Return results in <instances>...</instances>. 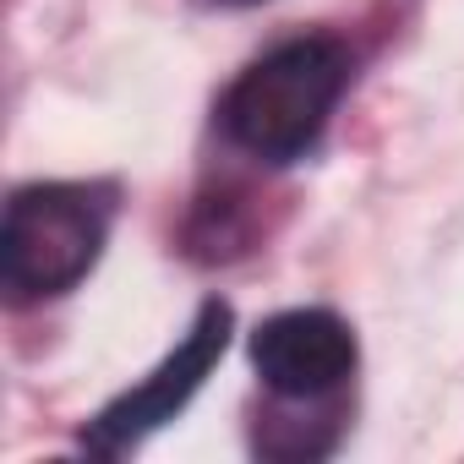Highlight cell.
Segmentation results:
<instances>
[{
  "label": "cell",
  "mask_w": 464,
  "mask_h": 464,
  "mask_svg": "<svg viewBox=\"0 0 464 464\" xmlns=\"http://www.w3.org/2000/svg\"><path fill=\"white\" fill-rule=\"evenodd\" d=\"M218 6H257V0H218Z\"/></svg>",
  "instance_id": "obj_5"
},
{
  "label": "cell",
  "mask_w": 464,
  "mask_h": 464,
  "mask_svg": "<svg viewBox=\"0 0 464 464\" xmlns=\"http://www.w3.org/2000/svg\"><path fill=\"white\" fill-rule=\"evenodd\" d=\"M252 366L279 399H323L355 372V334L334 312H279L252 334Z\"/></svg>",
  "instance_id": "obj_4"
},
{
  "label": "cell",
  "mask_w": 464,
  "mask_h": 464,
  "mask_svg": "<svg viewBox=\"0 0 464 464\" xmlns=\"http://www.w3.org/2000/svg\"><path fill=\"white\" fill-rule=\"evenodd\" d=\"M110 236V197L99 186H23L6 202L0 229V285L17 306L66 295L104 252Z\"/></svg>",
  "instance_id": "obj_2"
},
{
  "label": "cell",
  "mask_w": 464,
  "mask_h": 464,
  "mask_svg": "<svg viewBox=\"0 0 464 464\" xmlns=\"http://www.w3.org/2000/svg\"><path fill=\"white\" fill-rule=\"evenodd\" d=\"M229 344V306L224 301H208L191 323V334L175 344V355H164L131 393H121L93 426H88V448L93 453H126L137 448L148 431H159L164 420H175L186 410V399L202 388V377L213 372V361L224 355Z\"/></svg>",
  "instance_id": "obj_3"
},
{
  "label": "cell",
  "mask_w": 464,
  "mask_h": 464,
  "mask_svg": "<svg viewBox=\"0 0 464 464\" xmlns=\"http://www.w3.org/2000/svg\"><path fill=\"white\" fill-rule=\"evenodd\" d=\"M344 88H350V50L339 39H290L229 82L218 126L252 159L290 164L323 137Z\"/></svg>",
  "instance_id": "obj_1"
}]
</instances>
